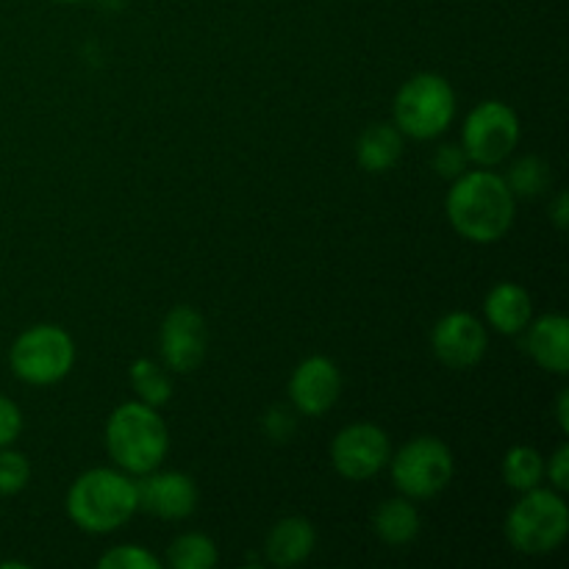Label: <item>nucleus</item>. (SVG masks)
<instances>
[{"instance_id": "obj_3", "label": "nucleus", "mask_w": 569, "mask_h": 569, "mask_svg": "<svg viewBox=\"0 0 569 569\" xmlns=\"http://www.w3.org/2000/svg\"><path fill=\"white\" fill-rule=\"evenodd\" d=\"M106 450L128 476H144L159 470L170 450L167 422L153 406L128 400L117 406L106 420Z\"/></svg>"}, {"instance_id": "obj_15", "label": "nucleus", "mask_w": 569, "mask_h": 569, "mask_svg": "<svg viewBox=\"0 0 569 569\" xmlns=\"http://www.w3.org/2000/svg\"><path fill=\"white\" fill-rule=\"evenodd\" d=\"M483 317H487V322L498 333L517 337V333L526 331L533 317L531 295L526 292V287L515 281L495 283L489 289L487 300H483Z\"/></svg>"}, {"instance_id": "obj_17", "label": "nucleus", "mask_w": 569, "mask_h": 569, "mask_svg": "<svg viewBox=\"0 0 569 569\" xmlns=\"http://www.w3.org/2000/svg\"><path fill=\"white\" fill-rule=\"evenodd\" d=\"M420 511L409 498H392L372 511V531L389 548H403L420 537Z\"/></svg>"}, {"instance_id": "obj_30", "label": "nucleus", "mask_w": 569, "mask_h": 569, "mask_svg": "<svg viewBox=\"0 0 569 569\" xmlns=\"http://www.w3.org/2000/svg\"><path fill=\"white\" fill-rule=\"evenodd\" d=\"M556 417H559L561 431H569V389H561L556 400Z\"/></svg>"}, {"instance_id": "obj_9", "label": "nucleus", "mask_w": 569, "mask_h": 569, "mask_svg": "<svg viewBox=\"0 0 569 569\" xmlns=\"http://www.w3.org/2000/svg\"><path fill=\"white\" fill-rule=\"evenodd\" d=\"M389 456L392 445L376 422H350L331 442L333 470L345 481H370L389 465Z\"/></svg>"}, {"instance_id": "obj_12", "label": "nucleus", "mask_w": 569, "mask_h": 569, "mask_svg": "<svg viewBox=\"0 0 569 569\" xmlns=\"http://www.w3.org/2000/svg\"><path fill=\"white\" fill-rule=\"evenodd\" d=\"M342 395V372L328 356H309L289 378V400L303 417H322Z\"/></svg>"}, {"instance_id": "obj_10", "label": "nucleus", "mask_w": 569, "mask_h": 569, "mask_svg": "<svg viewBox=\"0 0 569 569\" xmlns=\"http://www.w3.org/2000/svg\"><path fill=\"white\" fill-rule=\"evenodd\" d=\"M206 345H209V328L203 315L192 306H176L161 322L159 350L167 370L187 376L198 370L206 359Z\"/></svg>"}, {"instance_id": "obj_26", "label": "nucleus", "mask_w": 569, "mask_h": 569, "mask_svg": "<svg viewBox=\"0 0 569 569\" xmlns=\"http://www.w3.org/2000/svg\"><path fill=\"white\" fill-rule=\"evenodd\" d=\"M22 433V411L11 398L0 395V448L14 445V439Z\"/></svg>"}, {"instance_id": "obj_4", "label": "nucleus", "mask_w": 569, "mask_h": 569, "mask_svg": "<svg viewBox=\"0 0 569 569\" xmlns=\"http://www.w3.org/2000/svg\"><path fill=\"white\" fill-rule=\"evenodd\" d=\"M503 533L517 553L545 556L559 550L569 533V509L561 492L542 483L522 492L506 517Z\"/></svg>"}, {"instance_id": "obj_22", "label": "nucleus", "mask_w": 569, "mask_h": 569, "mask_svg": "<svg viewBox=\"0 0 569 569\" xmlns=\"http://www.w3.org/2000/svg\"><path fill=\"white\" fill-rule=\"evenodd\" d=\"M509 183L515 198H537L548 189L550 183V164L539 156H522L511 164L509 176L503 178Z\"/></svg>"}, {"instance_id": "obj_11", "label": "nucleus", "mask_w": 569, "mask_h": 569, "mask_svg": "<svg viewBox=\"0 0 569 569\" xmlns=\"http://www.w3.org/2000/svg\"><path fill=\"white\" fill-rule=\"evenodd\" d=\"M489 333L470 311H450L433 326L431 350L450 370H470L487 356Z\"/></svg>"}, {"instance_id": "obj_6", "label": "nucleus", "mask_w": 569, "mask_h": 569, "mask_svg": "<svg viewBox=\"0 0 569 569\" xmlns=\"http://www.w3.org/2000/svg\"><path fill=\"white\" fill-rule=\"evenodd\" d=\"M395 487L409 500H431L450 487L456 476L453 450L437 437H415L389 456Z\"/></svg>"}, {"instance_id": "obj_8", "label": "nucleus", "mask_w": 569, "mask_h": 569, "mask_svg": "<svg viewBox=\"0 0 569 569\" xmlns=\"http://www.w3.org/2000/svg\"><path fill=\"white\" fill-rule=\"evenodd\" d=\"M520 142V117L503 100H483L467 114L461 128V148L470 164L498 167L515 153Z\"/></svg>"}, {"instance_id": "obj_7", "label": "nucleus", "mask_w": 569, "mask_h": 569, "mask_svg": "<svg viewBox=\"0 0 569 569\" xmlns=\"http://www.w3.org/2000/svg\"><path fill=\"white\" fill-rule=\"evenodd\" d=\"M11 372L31 387H50L67 378L76 365L72 337L59 326H33L14 339L9 353Z\"/></svg>"}, {"instance_id": "obj_23", "label": "nucleus", "mask_w": 569, "mask_h": 569, "mask_svg": "<svg viewBox=\"0 0 569 569\" xmlns=\"http://www.w3.org/2000/svg\"><path fill=\"white\" fill-rule=\"evenodd\" d=\"M31 481V461L22 453L0 448V495H20Z\"/></svg>"}, {"instance_id": "obj_13", "label": "nucleus", "mask_w": 569, "mask_h": 569, "mask_svg": "<svg viewBox=\"0 0 569 569\" xmlns=\"http://www.w3.org/2000/svg\"><path fill=\"white\" fill-rule=\"evenodd\" d=\"M139 509L159 520H187L198 509V487L187 472H144L137 481Z\"/></svg>"}, {"instance_id": "obj_28", "label": "nucleus", "mask_w": 569, "mask_h": 569, "mask_svg": "<svg viewBox=\"0 0 569 569\" xmlns=\"http://www.w3.org/2000/svg\"><path fill=\"white\" fill-rule=\"evenodd\" d=\"M545 476L550 478V483H553L556 492H565V489H569V448L567 445H561V448L553 453V459L545 465Z\"/></svg>"}, {"instance_id": "obj_21", "label": "nucleus", "mask_w": 569, "mask_h": 569, "mask_svg": "<svg viewBox=\"0 0 569 569\" xmlns=\"http://www.w3.org/2000/svg\"><path fill=\"white\" fill-rule=\"evenodd\" d=\"M167 559L176 569H211L220 561V553H217L214 539L189 531L172 539Z\"/></svg>"}, {"instance_id": "obj_27", "label": "nucleus", "mask_w": 569, "mask_h": 569, "mask_svg": "<svg viewBox=\"0 0 569 569\" xmlns=\"http://www.w3.org/2000/svg\"><path fill=\"white\" fill-rule=\"evenodd\" d=\"M264 431L267 437L276 439V442H287L295 433V415L289 409H270V415L264 417Z\"/></svg>"}, {"instance_id": "obj_31", "label": "nucleus", "mask_w": 569, "mask_h": 569, "mask_svg": "<svg viewBox=\"0 0 569 569\" xmlns=\"http://www.w3.org/2000/svg\"><path fill=\"white\" fill-rule=\"evenodd\" d=\"M59 3H81V0H59Z\"/></svg>"}, {"instance_id": "obj_19", "label": "nucleus", "mask_w": 569, "mask_h": 569, "mask_svg": "<svg viewBox=\"0 0 569 569\" xmlns=\"http://www.w3.org/2000/svg\"><path fill=\"white\" fill-rule=\"evenodd\" d=\"M503 481L517 492L539 487L545 481V459L531 445H517L503 456Z\"/></svg>"}, {"instance_id": "obj_5", "label": "nucleus", "mask_w": 569, "mask_h": 569, "mask_svg": "<svg viewBox=\"0 0 569 569\" xmlns=\"http://www.w3.org/2000/svg\"><path fill=\"white\" fill-rule=\"evenodd\" d=\"M456 117V92L437 72H417L395 94V126L403 137L437 139Z\"/></svg>"}, {"instance_id": "obj_25", "label": "nucleus", "mask_w": 569, "mask_h": 569, "mask_svg": "<svg viewBox=\"0 0 569 569\" xmlns=\"http://www.w3.org/2000/svg\"><path fill=\"white\" fill-rule=\"evenodd\" d=\"M467 167H470V159H467L461 144H442V148L433 153V170L442 178H450V181L459 178L461 172H467Z\"/></svg>"}, {"instance_id": "obj_1", "label": "nucleus", "mask_w": 569, "mask_h": 569, "mask_svg": "<svg viewBox=\"0 0 569 569\" xmlns=\"http://www.w3.org/2000/svg\"><path fill=\"white\" fill-rule=\"evenodd\" d=\"M445 211L453 231L467 242L492 244L500 242L515 226L517 198L503 176L489 167H478L453 178Z\"/></svg>"}, {"instance_id": "obj_14", "label": "nucleus", "mask_w": 569, "mask_h": 569, "mask_svg": "<svg viewBox=\"0 0 569 569\" xmlns=\"http://www.w3.org/2000/svg\"><path fill=\"white\" fill-rule=\"evenodd\" d=\"M522 350L537 361L542 370L553 376L569 372V320L565 315H545L528 322Z\"/></svg>"}, {"instance_id": "obj_18", "label": "nucleus", "mask_w": 569, "mask_h": 569, "mask_svg": "<svg viewBox=\"0 0 569 569\" xmlns=\"http://www.w3.org/2000/svg\"><path fill=\"white\" fill-rule=\"evenodd\" d=\"M400 156H403V133L398 131V126H389V122L370 126L359 137V144H356L359 167L372 172V176L392 170L400 161Z\"/></svg>"}, {"instance_id": "obj_20", "label": "nucleus", "mask_w": 569, "mask_h": 569, "mask_svg": "<svg viewBox=\"0 0 569 569\" xmlns=\"http://www.w3.org/2000/svg\"><path fill=\"white\" fill-rule=\"evenodd\" d=\"M128 376H131V387L142 403L161 409L172 398V381L167 376V367L156 365L150 359H137L131 370H128Z\"/></svg>"}, {"instance_id": "obj_29", "label": "nucleus", "mask_w": 569, "mask_h": 569, "mask_svg": "<svg viewBox=\"0 0 569 569\" xmlns=\"http://www.w3.org/2000/svg\"><path fill=\"white\" fill-rule=\"evenodd\" d=\"M550 220H553V226L559 228V231H565V228L569 226V200H567V192L556 194L553 206H550Z\"/></svg>"}, {"instance_id": "obj_24", "label": "nucleus", "mask_w": 569, "mask_h": 569, "mask_svg": "<svg viewBox=\"0 0 569 569\" xmlns=\"http://www.w3.org/2000/svg\"><path fill=\"white\" fill-rule=\"evenodd\" d=\"M100 569H161V561L139 545H120L98 559Z\"/></svg>"}, {"instance_id": "obj_16", "label": "nucleus", "mask_w": 569, "mask_h": 569, "mask_svg": "<svg viewBox=\"0 0 569 569\" xmlns=\"http://www.w3.org/2000/svg\"><path fill=\"white\" fill-rule=\"evenodd\" d=\"M317 533L306 517H283L272 526V531L267 533L264 553L267 561L272 567H298L315 553Z\"/></svg>"}, {"instance_id": "obj_2", "label": "nucleus", "mask_w": 569, "mask_h": 569, "mask_svg": "<svg viewBox=\"0 0 569 569\" xmlns=\"http://www.w3.org/2000/svg\"><path fill=\"white\" fill-rule=\"evenodd\" d=\"M139 511L137 481L128 472L94 467L81 472L67 492V517L87 533H114Z\"/></svg>"}]
</instances>
